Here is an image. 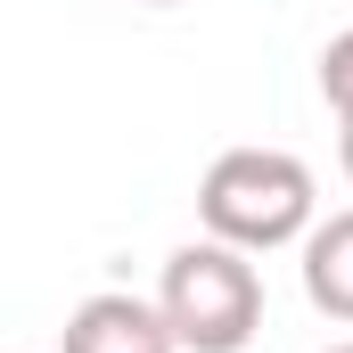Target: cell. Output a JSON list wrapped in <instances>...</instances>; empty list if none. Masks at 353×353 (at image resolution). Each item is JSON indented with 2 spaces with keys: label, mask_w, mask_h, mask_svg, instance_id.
Masks as SVG:
<instances>
[{
  "label": "cell",
  "mask_w": 353,
  "mask_h": 353,
  "mask_svg": "<svg viewBox=\"0 0 353 353\" xmlns=\"http://www.w3.org/2000/svg\"><path fill=\"white\" fill-rule=\"evenodd\" d=\"M140 8H173V0H140Z\"/></svg>",
  "instance_id": "cell-7"
},
{
  "label": "cell",
  "mask_w": 353,
  "mask_h": 353,
  "mask_svg": "<svg viewBox=\"0 0 353 353\" xmlns=\"http://www.w3.org/2000/svg\"><path fill=\"white\" fill-rule=\"evenodd\" d=\"M321 99L337 107V123H353V25L329 33V50H321Z\"/></svg>",
  "instance_id": "cell-5"
},
{
  "label": "cell",
  "mask_w": 353,
  "mask_h": 353,
  "mask_svg": "<svg viewBox=\"0 0 353 353\" xmlns=\"http://www.w3.org/2000/svg\"><path fill=\"white\" fill-rule=\"evenodd\" d=\"M329 353H353V337H345V345H329Z\"/></svg>",
  "instance_id": "cell-8"
},
{
  "label": "cell",
  "mask_w": 353,
  "mask_h": 353,
  "mask_svg": "<svg viewBox=\"0 0 353 353\" xmlns=\"http://www.w3.org/2000/svg\"><path fill=\"white\" fill-rule=\"evenodd\" d=\"M337 165H345V181H353V123H345V140H337Z\"/></svg>",
  "instance_id": "cell-6"
},
{
  "label": "cell",
  "mask_w": 353,
  "mask_h": 353,
  "mask_svg": "<svg viewBox=\"0 0 353 353\" xmlns=\"http://www.w3.org/2000/svg\"><path fill=\"white\" fill-rule=\"evenodd\" d=\"M197 222H205V239L247 247V255L296 247L321 222L312 214V165L288 148H222L197 181Z\"/></svg>",
  "instance_id": "cell-1"
},
{
  "label": "cell",
  "mask_w": 353,
  "mask_h": 353,
  "mask_svg": "<svg viewBox=\"0 0 353 353\" xmlns=\"http://www.w3.org/2000/svg\"><path fill=\"white\" fill-rule=\"evenodd\" d=\"M304 296H312V312L353 329V205L312 222V239H304Z\"/></svg>",
  "instance_id": "cell-4"
},
{
  "label": "cell",
  "mask_w": 353,
  "mask_h": 353,
  "mask_svg": "<svg viewBox=\"0 0 353 353\" xmlns=\"http://www.w3.org/2000/svg\"><path fill=\"white\" fill-rule=\"evenodd\" d=\"M58 353H181V337L165 321V304H148L132 288H99V296H83L66 312Z\"/></svg>",
  "instance_id": "cell-3"
},
{
  "label": "cell",
  "mask_w": 353,
  "mask_h": 353,
  "mask_svg": "<svg viewBox=\"0 0 353 353\" xmlns=\"http://www.w3.org/2000/svg\"><path fill=\"white\" fill-rule=\"evenodd\" d=\"M157 304L173 321L181 353H247L255 329H263V271L247 263V247L189 239V247L165 255Z\"/></svg>",
  "instance_id": "cell-2"
}]
</instances>
